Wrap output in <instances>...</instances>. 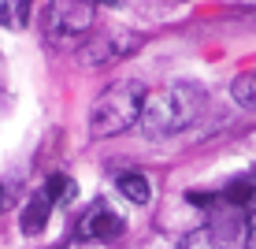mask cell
<instances>
[{
    "mask_svg": "<svg viewBox=\"0 0 256 249\" xmlns=\"http://www.w3.org/2000/svg\"><path fill=\"white\" fill-rule=\"evenodd\" d=\"M200 104H204V93L197 86H167L160 93H148L145 97V108H141V130L148 138H171L178 134L182 127H190L197 119Z\"/></svg>",
    "mask_w": 256,
    "mask_h": 249,
    "instance_id": "cell-1",
    "label": "cell"
},
{
    "mask_svg": "<svg viewBox=\"0 0 256 249\" xmlns=\"http://www.w3.org/2000/svg\"><path fill=\"white\" fill-rule=\"evenodd\" d=\"M145 90L138 82H116L108 86L90 108V138H116L122 130H130L141 119L145 108Z\"/></svg>",
    "mask_w": 256,
    "mask_h": 249,
    "instance_id": "cell-2",
    "label": "cell"
},
{
    "mask_svg": "<svg viewBox=\"0 0 256 249\" xmlns=\"http://www.w3.org/2000/svg\"><path fill=\"white\" fill-rule=\"evenodd\" d=\"M96 19L93 0H48L45 15H41V30H45V41L56 49H74L90 38Z\"/></svg>",
    "mask_w": 256,
    "mask_h": 249,
    "instance_id": "cell-3",
    "label": "cell"
},
{
    "mask_svg": "<svg viewBox=\"0 0 256 249\" xmlns=\"http://www.w3.org/2000/svg\"><path fill=\"white\" fill-rule=\"evenodd\" d=\"M141 45L138 34H122V30H112V34H96L82 45V64L86 67H104L112 60H122L126 52H134Z\"/></svg>",
    "mask_w": 256,
    "mask_h": 249,
    "instance_id": "cell-4",
    "label": "cell"
},
{
    "mask_svg": "<svg viewBox=\"0 0 256 249\" xmlns=\"http://www.w3.org/2000/svg\"><path fill=\"white\" fill-rule=\"evenodd\" d=\"M122 230H126L122 216H116L104 201L90 204V212L78 219V238H82V242H116Z\"/></svg>",
    "mask_w": 256,
    "mask_h": 249,
    "instance_id": "cell-5",
    "label": "cell"
},
{
    "mask_svg": "<svg viewBox=\"0 0 256 249\" xmlns=\"http://www.w3.org/2000/svg\"><path fill=\"white\" fill-rule=\"evenodd\" d=\"M226 197L238 201L245 208V245L256 249V179H245V182H234L226 190Z\"/></svg>",
    "mask_w": 256,
    "mask_h": 249,
    "instance_id": "cell-6",
    "label": "cell"
},
{
    "mask_svg": "<svg viewBox=\"0 0 256 249\" xmlns=\"http://www.w3.org/2000/svg\"><path fill=\"white\" fill-rule=\"evenodd\" d=\"M52 204H56V201L48 197V190H38V193H34L30 204L22 208V219H19V223H22V234H30V238H34V234H41V230H45Z\"/></svg>",
    "mask_w": 256,
    "mask_h": 249,
    "instance_id": "cell-7",
    "label": "cell"
},
{
    "mask_svg": "<svg viewBox=\"0 0 256 249\" xmlns=\"http://www.w3.org/2000/svg\"><path fill=\"white\" fill-rule=\"evenodd\" d=\"M30 8H34V0H0V26L22 30L30 23Z\"/></svg>",
    "mask_w": 256,
    "mask_h": 249,
    "instance_id": "cell-8",
    "label": "cell"
},
{
    "mask_svg": "<svg viewBox=\"0 0 256 249\" xmlns=\"http://www.w3.org/2000/svg\"><path fill=\"white\" fill-rule=\"evenodd\" d=\"M119 193H122L126 201H134V204H148V197H152V186H148L145 175L130 171V175H119Z\"/></svg>",
    "mask_w": 256,
    "mask_h": 249,
    "instance_id": "cell-9",
    "label": "cell"
},
{
    "mask_svg": "<svg viewBox=\"0 0 256 249\" xmlns=\"http://www.w3.org/2000/svg\"><path fill=\"white\" fill-rule=\"evenodd\" d=\"M45 190H48V197L56 201V204H64V201H74V193H78V186L70 175H48V182H45Z\"/></svg>",
    "mask_w": 256,
    "mask_h": 249,
    "instance_id": "cell-10",
    "label": "cell"
},
{
    "mask_svg": "<svg viewBox=\"0 0 256 249\" xmlns=\"http://www.w3.org/2000/svg\"><path fill=\"white\" fill-rule=\"evenodd\" d=\"M230 93H234V101L242 104V108H256V71H249V75H242V78H234Z\"/></svg>",
    "mask_w": 256,
    "mask_h": 249,
    "instance_id": "cell-11",
    "label": "cell"
},
{
    "mask_svg": "<svg viewBox=\"0 0 256 249\" xmlns=\"http://www.w3.org/2000/svg\"><path fill=\"white\" fill-rule=\"evenodd\" d=\"M182 249H212L208 245V238H204V230H197V234L190 238V242H182Z\"/></svg>",
    "mask_w": 256,
    "mask_h": 249,
    "instance_id": "cell-12",
    "label": "cell"
},
{
    "mask_svg": "<svg viewBox=\"0 0 256 249\" xmlns=\"http://www.w3.org/2000/svg\"><path fill=\"white\" fill-rule=\"evenodd\" d=\"M8 204H12V193H8L4 186H0V216H4V212H8Z\"/></svg>",
    "mask_w": 256,
    "mask_h": 249,
    "instance_id": "cell-13",
    "label": "cell"
}]
</instances>
